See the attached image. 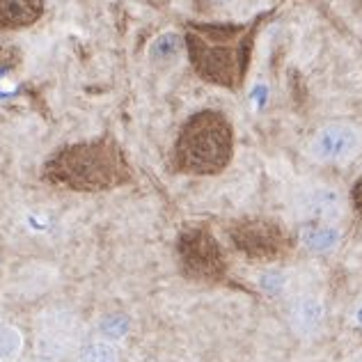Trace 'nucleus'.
Wrapping results in <instances>:
<instances>
[{"label":"nucleus","mask_w":362,"mask_h":362,"mask_svg":"<svg viewBox=\"0 0 362 362\" xmlns=\"http://www.w3.org/2000/svg\"><path fill=\"white\" fill-rule=\"evenodd\" d=\"M131 177L129 158L110 133L55 149L42 168L46 184L76 193H103L129 184Z\"/></svg>","instance_id":"f03ea898"},{"label":"nucleus","mask_w":362,"mask_h":362,"mask_svg":"<svg viewBox=\"0 0 362 362\" xmlns=\"http://www.w3.org/2000/svg\"><path fill=\"white\" fill-rule=\"evenodd\" d=\"M358 145V133L351 127L337 124V127H328L319 133L317 142H314V151H317L319 158L328 160V163H341V160L356 154Z\"/></svg>","instance_id":"423d86ee"},{"label":"nucleus","mask_w":362,"mask_h":362,"mask_svg":"<svg viewBox=\"0 0 362 362\" xmlns=\"http://www.w3.org/2000/svg\"><path fill=\"white\" fill-rule=\"evenodd\" d=\"M21 55H18V49L14 46H3L0 44V69H12V66L18 64Z\"/></svg>","instance_id":"4468645a"},{"label":"nucleus","mask_w":362,"mask_h":362,"mask_svg":"<svg viewBox=\"0 0 362 362\" xmlns=\"http://www.w3.org/2000/svg\"><path fill=\"white\" fill-rule=\"evenodd\" d=\"M0 332H3V323H0Z\"/></svg>","instance_id":"dca6fc26"},{"label":"nucleus","mask_w":362,"mask_h":362,"mask_svg":"<svg viewBox=\"0 0 362 362\" xmlns=\"http://www.w3.org/2000/svg\"><path fill=\"white\" fill-rule=\"evenodd\" d=\"M127 328H129V321L124 317H110L103 321V326H101V330L106 332L108 337H122L124 332H127Z\"/></svg>","instance_id":"ddd939ff"},{"label":"nucleus","mask_w":362,"mask_h":362,"mask_svg":"<svg viewBox=\"0 0 362 362\" xmlns=\"http://www.w3.org/2000/svg\"><path fill=\"white\" fill-rule=\"evenodd\" d=\"M181 269L195 280H221L227 271L225 252L206 227H193L179 236L177 243Z\"/></svg>","instance_id":"39448f33"},{"label":"nucleus","mask_w":362,"mask_h":362,"mask_svg":"<svg viewBox=\"0 0 362 362\" xmlns=\"http://www.w3.org/2000/svg\"><path fill=\"white\" fill-rule=\"evenodd\" d=\"M44 14V0H0V33L21 30Z\"/></svg>","instance_id":"0eeeda50"},{"label":"nucleus","mask_w":362,"mask_h":362,"mask_svg":"<svg viewBox=\"0 0 362 362\" xmlns=\"http://www.w3.org/2000/svg\"><path fill=\"white\" fill-rule=\"evenodd\" d=\"M230 239L250 259L273 262L291 250V236L271 218H241L232 223Z\"/></svg>","instance_id":"20e7f679"},{"label":"nucleus","mask_w":362,"mask_h":362,"mask_svg":"<svg viewBox=\"0 0 362 362\" xmlns=\"http://www.w3.org/2000/svg\"><path fill=\"white\" fill-rule=\"evenodd\" d=\"M351 202H354L356 211L362 216V177L354 184V190H351Z\"/></svg>","instance_id":"2eb2a0df"},{"label":"nucleus","mask_w":362,"mask_h":362,"mask_svg":"<svg viewBox=\"0 0 362 362\" xmlns=\"http://www.w3.org/2000/svg\"><path fill=\"white\" fill-rule=\"evenodd\" d=\"M181 46H184V40H181L177 33H168L163 37H158L154 46H151V60L168 64L181 53Z\"/></svg>","instance_id":"9b49d317"},{"label":"nucleus","mask_w":362,"mask_h":362,"mask_svg":"<svg viewBox=\"0 0 362 362\" xmlns=\"http://www.w3.org/2000/svg\"><path fill=\"white\" fill-rule=\"evenodd\" d=\"M300 239H303L305 245L310 247V250L323 252V250H330V247L337 243V232L332 230V227H326V225L314 223V225L303 227Z\"/></svg>","instance_id":"9d476101"},{"label":"nucleus","mask_w":362,"mask_h":362,"mask_svg":"<svg viewBox=\"0 0 362 362\" xmlns=\"http://www.w3.org/2000/svg\"><path fill=\"white\" fill-rule=\"evenodd\" d=\"M234 158V129L221 110L190 115L173 147V168L181 175L214 177Z\"/></svg>","instance_id":"7ed1b4c3"},{"label":"nucleus","mask_w":362,"mask_h":362,"mask_svg":"<svg viewBox=\"0 0 362 362\" xmlns=\"http://www.w3.org/2000/svg\"><path fill=\"white\" fill-rule=\"evenodd\" d=\"M358 362H362V360H358Z\"/></svg>","instance_id":"f3484780"},{"label":"nucleus","mask_w":362,"mask_h":362,"mask_svg":"<svg viewBox=\"0 0 362 362\" xmlns=\"http://www.w3.org/2000/svg\"><path fill=\"white\" fill-rule=\"evenodd\" d=\"M289 319L298 335H314L323 321V305L314 296H300L291 303Z\"/></svg>","instance_id":"1a4fd4ad"},{"label":"nucleus","mask_w":362,"mask_h":362,"mask_svg":"<svg viewBox=\"0 0 362 362\" xmlns=\"http://www.w3.org/2000/svg\"><path fill=\"white\" fill-rule=\"evenodd\" d=\"M303 211L314 223H332L344 214V199L332 188H319L305 197Z\"/></svg>","instance_id":"6e6552de"},{"label":"nucleus","mask_w":362,"mask_h":362,"mask_svg":"<svg viewBox=\"0 0 362 362\" xmlns=\"http://www.w3.org/2000/svg\"><path fill=\"white\" fill-rule=\"evenodd\" d=\"M78 362H117V351L108 341H92L83 349Z\"/></svg>","instance_id":"f8f14e48"},{"label":"nucleus","mask_w":362,"mask_h":362,"mask_svg":"<svg viewBox=\"0 0 362 362\" xmlns=\"http://www.w3.org/2000/svg\"><path fill=\"white\" fill-rule=\"evenodd\" d=\"M271 12L257 14L245 23H184V49L193 71L202 81L236 92L250 69L257 33Z\"/></svg>","instance_id":"f257e3e1"}]
</instances>
